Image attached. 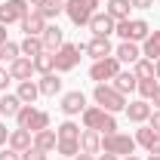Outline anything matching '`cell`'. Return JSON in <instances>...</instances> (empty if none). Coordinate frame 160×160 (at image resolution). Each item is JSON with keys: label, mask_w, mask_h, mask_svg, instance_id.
Wrapping results in <instances>:
<instances>
[{"label": "cell", "mask_w": 160, "mask_h": 160, "mask_svg": "<svg viewBox=\"0 0 160 160\" xmlns=\"http://www.w3.org/2000/svg\"><path fill=\"white\" fill-rule=\"evenodd\" d=\"M83 117V129H96V132H102V136H111V132H117V120H114V114L111 111H105V108H99V105H86V111L80 114Z\"/></svg>", "instance_id": "cell-1"}, {"label": "cell", "mask_w": 160, "mask_h": 160, "mask_svg": "<svg viewBox=\"0 0 160 160\" xmlns=\"http://www.w3.org/2000/svg\"><path fill=\"white\" fill-rule=\"evenodd\" d=\"M92 102L105 108V111H111V114H117V111H126V96L117 92L111 83H96V89H92Z\"/></svg>", "instance_id": "cell-2"}, {"label": "cell", "mask_w": 160, "mask_h": 160, "mask_svg": "<svg viewBox=\"0 0 160 160\" xmlns=\"http://www.w3.org/2000/svg\"><path fill=\"white\" fill-rule=\"evenodd\" d=\"M16 123H19V129L40 132V129H49V114L34 108V105H22V111L16 114Z\"/></svg>", "instance_id": "cell-3"}, {"label": "cell", "mask_w": 160, "mask_h": 160, "mask_svg": "<svg viewBox=\"0 0 160 160\" xmlns=\"http://www.w3.org/2000/svg\"><path fill=\"white\" fill-rule=\"evenodd\" d=\"M99 6H102L99 0H68L65 3V16L80 28V25H89V19L99 12Z\"/></svg>", "instance_id": "cell-4"}, {"label": "cell", "mask_w": 160, "mask_h": 160, "mask_svg": "<svg viewBox=\"0 0 160 160\" xmlns=\"http://www.w3.org/2000/svg\"><path fill=\"white\" fill-rule=\"evenodd\" d=\"M102 151L105 154H117V157H129V154H136V139L126 136V132L102 136Z\"/></svg>", "instance_id": "cell-5"}, {"label": "cell", "mask_w": 160, "mask_h": 160, "mask_svg": "<svg viewBox=\"0 0 160 160\" xmlns=\"http://www.w3.org/2000/svg\"><path fill=\"white\" fill-rule=\"evenodd\" d=\"M80 52H83V43H62L56 49V74H68L80 65Z\"/></svg>", "instance_id": "cell-6"}, {"label": "cell", "mask_w": 160, "mask_h": 160, "mask_svg": "<svg viewBox=\"0 0 160 160\" xmlns=\"http://www.w3.org/2000/svg\"><path fill=\"white\" fill-rule=\"evenodd\" d=\"M114 34H120V40H129V43H145V37L151 34V25L145 19H126V22H117Z\"/></svg>", "instance_id": "cell-7"}, {"label": "cell", "mask_w": 160, "mask_h": 160, "mask_svg": "<svg viewBox=\"0 0 160 160\" xmlns=\"http://www.w3.org/2000/svg\"><path fill=\"white\" fill-rule=\"evenodd\" d=\"M117 74H120V62L114 56L92 62V68H89V80H96V83H108V80L117 77Z\"/></svg>", "instance_id": "cell-8"}, {"label": "cell", "mask_w": 160, "mask_h": 160, "mask_svg": "<svg viewBox=\"0 0 160 160\" xmlns=\"http://www.w3.org/2000/svg\"><path fill=\"white\" fill-rule=\"evenodd\" d=\"M31 12L28 0H6L0 6V25H12V22H22L25 16Z\"/></svg>", "instance_id": "cell-9"}, {"label": "cell", "mask_w": 160, "mask_h": 160, "mask_svg": "<svg viewBox=\"0 0 160 160\" xmlns=\"http://www.w3.org/2000/svg\"><path fill=\"white\" fill-rule=\"evenodd\" d=\"M62 114L65 117H77V114H83L86 111V96L80 92V89H71V92H65L62 96Z\"/></svg>", "instance_id": "cell-10"}, {"label": "cell", "mask_w": 160, "mask_h": 160, "mask_svg": "<svg viewBox=\"0 0 160 160\" xmlns=\"http://www.w3.org/2000/svg\"><path fill=\"white\" fill-rule=\"evenodd\" d=\"M83 52H86L92 62H99V59L114 56V46H111V40H108V37H92L89 43H83Z\"/></svg>", "instance_id": "cell-11"}, {"label": "cell", "mask_w": 160, "mask_h": 160, "mask_svg": "<svg viewBox=\"0 0 160 160\" xmlns=\"http://www.w3.org/2000/svg\"><path fill=\"white\" fill-rule=\"evenodd\" d=\"M114 28H117V22L111 19L108 12H96V16L89 19V31H92V37H111Z\"/></svg>", "instance_id": "cell-12"}, {"label": "cell", "mask_w": 160, "mask_h": 160, "mask_svg": "<svg viewBox=\"0 0 160 160\" xmlns=\"http://www.w3.org/2000/svg\"><path fill=\"white\" fill-rule=\"evenodd\" d=\"M6 71H9V77L12 80H31V74H34V59H28V56H19V59L16 62H9V68H6Z\"/></svg>", "instance_id": "cell-13"}, {"label": "cell", "mask_w": 160, "mask_h": 160, "mask_svg": "<svg viewBox=\"0 0 160 160\" xmlns=\"http://www.w3.org/2000/svg\"><path fill=\"white\" fill-rule=\"evenodd\" d=\"M114 59H117L120 65H136V62L142 59V46H139V43H129V40H123L117 49H114Z\"/></svg>", "instance_id": "cell-14"}, {"label": "cell", "mask_w": 160, "mask_h": 160, "mask_svg": "<svg viewBox=\"0 0 160 160\" xmlns=\"http://www.w3.org/2000/svg\"><path fill=\"white\" fill-rule=\"evenodd\" d=\"M151 102L145 99H136V102H126V117L132 120V123H148V117H151Z\"/></svg>", "instance_id": "cell-15"}, {"label": "cell", "mask_w": 160, "mask_h": 160, "mask_svg": "<svg viewBox=\"0 0 160 160\" xmlns=\"http://www.w3.org/2000/svg\"><path fill=\"white\" fill-rule=\"evenodd\" d=\"M19 25H22V31H25V37H40V34H43V28H46V19L40 16L37 9H31Z\"/></svg>", "instance_id": "cell-16"}, {"label": "cell", "mask_w": 160, "mask_h": 160, "mask_svg": "<svg viewBox=\"0 0 160 160\" xmlns=\"http://www.w3.org/2000/svg\"><path fill=\"white\" fill-rule=\"evenodd\" d=\"M40 40H43V49L56 52L62 43H65V31H62L59 25H46V28H43V34H40Z\"/></svg>", "instance_id": "cell-17"}, {"label": "cell", "mask_w": 160, "mask_h": 160, "mask_svg": "<svg viewBox=\"0 0 160 160\" xmlns=\"http://www.w3.org/2000/svg\"><path fill=\"white\" fill-rule=\"evenodd\" d=\"M6 145H9L12 151L25 154V151H28V148L34 145V132H28V129H19V126H16V129L9 132V142H6Z\"/></svg>", "instance_id": "cell-18"}, {"label": "cell", "mask_w": 160, "mask_h": 160, "mask_svg": "<svg viewBox=\"0 0 160 160\" xmlns=\"http://www.w3.org/2000/svg\"><path fill=\"white\" fill-rule=\"evenodd\" d=\"M37 86H40V96H46V99H52V96H59V92H62L59 74H40Z\"/></svg>", "instance_id": "cell-19"}, {"label": "cell", "mask_w": 160, "mask_h": 160, "mask_svg": "<svg viewBox=\"0 0 160 160\" xmlns=\"http://www.w3.org/2000/svg\"><path fill=\"white\" fill-rule=\"evenodd\" d=\"M80 151L99 154V151H102V132H96V129H83V132H80Z\"/></svg>", "instance_id": "cell-20"}, {"label": "cell", "mask_w": 160, "mask_h": 160, "mask_svg": "<svg viewBox=\"0 0 160 160\" xmlns=\"http://www.w3.org/2000/svg\"><path fill=\"white\" fill-rule=\"evenodd\" d=\"M117 92H123V96H129V92H136V86H139V77L132 74V71H120L117 77H114V83H111Z\"/></svg>", "instance_id": "cell-21"}, {"label": "cell", "mask_w": 160, "mask_h": 160, "mask_svg": "<svg viewBox=\"0 0 160 160\" xmlns=\"http://www.w3.org/2000/svg\"><path fill=\"white\" fill-rule=\"evenodd\" d=\"M129 9H132L129 0H108V6H105V12H108L114 22H126L129 19Z\"/></svg>", "instance_id": "cell-22"}, {"label": "cell", "mask_w": 160, "mask_h": 160, "mask_svg": "<svg viewBox=\"0 0 160 160\" xmlns=\"http://www.w3.org/2000/svg\"><path fill=\"white\" fill-rule=\"evenodd\" d=\"M56 145H59V136H56V129H40V132H34V148H40V151H56Z\"/></svg>", "instance_id": "cell-23"}, {"label": "cell", "mask_w": 160, "mask_h": 160, "mask_svg": "<svg viewBox=\"0 0 160 160\" xmlns=\"http://www.w3.org/2000/svg\"><path fill=\"white\" fill-rule=\"evenodd\" d=\"M19 111H22V99L16 92H3V96H0V114H3V117H16Z\"/></svg>", "instance_id": "cell-24"}, {"label": "cell", "mask_w": 160, "mask_h": 160, "mask_svg": "<svg viewBox=\"0 0 160 160\" xmlns=\"http://www.w3.org/2000/svg\"><path fill=\"white\" fill-rule=\"evenodd\" d=\"M16 96L22 99V105H34L40 96V86L34 83V80H22L19 83V89H16Z\"/></svg>", "instance_id": "cell-25"}, {"label": "cell", "mask_w": 160, "mask_h": 160, "mask_svg": "<svg viewBox=\"0 0 160 160\" xmlns=\"http://www.w3.org/2000/svg\"><path fill=\"white\" fill-rule=\"evenodd\" d=\"M34 71H37V74H52V71H56V52L43 49L40 56H34Z\"/></svg>", "instance_id": "cell-26"}, {"label": "cell", "mask_w": 160, "mask_h": 160, "mask_svg": "<svg viewBox=\"0 0 160 160\" xmlns=\"http://www.w3.org/2000/svg\"><path fill=\"white\" fill-rule=\"evenodd\" d=\"M142 56L145 59H160V31H151L148 37H145V43H142Z\"/></svg>", "instance_id": "cell-27"}, {"label": "cell", "mask_w": 160, "mask_h": 160, "mask_svg": "<svg viewBox=\"0 0 160 160\" xmlns=\"http://www.w3.org/2000/svg\"><path fill=\"white\" fill-rule=\"evenodd\" d=\"M56 151H59L62 157L74 160L80 154V139H59V145H56Z\"/></svg>", "instance_id": "cell-28"}, {"label": "cell", "mask_w": 160, "mask_h": 160, "mask_svg": "<svg viewBox=\"0 0 160 160\" xmlns=\"http://www.w3.org/2000/svg\"><path fill=\"white\" fill-rule=\"evenodd\" d=\"M19 49H22V56L34 59V56H40V52H43V40H40V37H25V40L19 43Z\"/></svg>", "instance_id": "cell-29"}, {"label": "cell", "mask_w": 160, "mask_h": 160, "mask_svg": "<svg viewBox=\"0 0 160 160\" xmlns=\"http://www.w3.org/2000/svg\"><path fill=\"white\" fill-rule=\"evenodd\" d=\"M37 12H40V16H43L46 22H49V19H59L62 12H65V3H59V0H46V3L40 6Z\"/></svg>", "instance_id": "cell-30"}, {"label": "cell", "mask_w": 160, "mask_h": 160, "mask_svg": "<svg viewBox=\"0 0 160 160\" xmlns=\"http://www.w3.org/2000/svg\"><path fill=\"white\" fill-rule=\"evenodd\" d=\"M132 74H136L139 80H148V77H154V62L142 56V59L136 62V65H132Z\"/></svg>", "instance_id": "cell-31"}, {"label": "cell", "mask_w": 160, "mask_h": 160, "mask_svg": "<svg viewBox=\"0 0 160 160\" xmlns=\"http://www.w3.org/2000/svg\"><path fill=\"white\" fill-rule=\"evenodd\" d=\"M132 139H136V145H142V148H151V145H154V139H157V132H154L151 126H139Z\"/></svg>", "instance_id": "cell-32"}, {"label": "cell", "mask_w": 160, "mask_h": 160, "mask_svg": "<svg viewBox=\"0 0 160 160\" xmlns=\"http://www.w3.org/2000/svg\"><path fill=\"white\" fill-rule=\"evenodd\" d=\"M22 56V49H19V43H12V40H6V43H3V46H0V62H6V65H9V62H16Z\"/></svg>", "instance_id": "cell-33"}, {"label": "cell", "mask_w": 160, "mask_h": 160, "mask_svg": "<svg viewBox=\"0 0 160 160\" xmlns=\"http://www.w3.org/2000/svg\"><path fill=\"white\" fill-rule=\"evenodd\" d=\"M56 136H59V139H80V126L74 120H65L59 129H56Z\"/></svg>", "instance_id": "cell-34"}, {"label": "cell", "mask_w": 160, "mask_h": 160, "mask_svg": "<svg viewBox=\"0 0 160 160\" xmlns=\"http://www.w3.org/2000/svg\"><path fill=\"white\" fill-rule=\"evenodd\" d=\"M154 89H157V80L154 77H148V80H139V86H136V92H139L142 99L148 102L151 96H154Z\"/></svg>", "instance_id": "cell-35"}, {"label": "cell", "mask_w": 160, "mask_h": 160, "mask_svg": "<svg viewBox=\"0 0 160 160\" xmlns=\"http://www.w3.org/2000/svg\"><path fill=\"white\" fill-rule=\"evenodd\" d=\"M22 160H46V151H40V148H34V145H31V148L22 154Z\"/></svg>", "instance_id": "cell-36"}, {"label": "cell", "mask_w": 160, "mask_h": 160, "mask_svg": "<svg viewBox=\"0 0 160 160\" xmlns=\"http://www.w3.org/2000/svg\"><path fill=\"white\" fill-rule=\"evenodd\" d=\"M148 126H151L154 132H160V108H154V111H151V117H148Z\"/></svg>", "instance_id": "cell-37"}, {"label": "cell", "mask_w": 160, "mask_h": 160, "mask_svg": "<svg viewBox=\"0 0 160 160\" xmlns=\"http://www.w3.org/2000/svg\"><path fill=\"white\" fill-rule=\"evenodd\" d=\"M9 71H6V68H0V92H6V86H9Z\"/></svg>", "instance_id": "cell-38"}, {"label": "cell", "mask_w": 160, "mask_h": 160, "mask_svg": "<svg viewBox=\"0 0 160 160\" xmlns=\"http://www.w3.org/2000/svg\"><path fill=\"white\" fill-rule=\"evenodd\" d=\"M0 160H22V154L12 151V148H6V151H0Z\"/></svg>", "instance_id": "cell-39"}, {"label": "cell", "mask_w": 160, "mask_h": 160, "mask_svg": "<svg viewBox=\"0 0 160 160\" xmlns=\"http://www.w3.org/2000/svg\"><path fill=\"white\" fill-rule=\"evenodd\" d=\"M129 3H132L136 9H151V6H154V0H129Z\"/></svg>", "instance_id": "cell-40"}, {"label": "cell", "mask_w": 160, "mask_h": 160, "mask_svg": "<svg viewBox=\"0 0 160 160\" xmlns=\"http://www.w3.org/2000/svg\"><path fill=\"white\" fill-rule=\"evenodd\" d=\"M9 132H12V129H6V123H0V145L9 142Z\"/></svg>", "instance_id": "cell-41"}, {"label": "cell", "mask_w": 160, "mask_h": 160, "mask_svg": "<svg viewBox=\"0 0 160 160\" xmlns=\"http://www.w3.org/2000/svg\"><path fill=\"white\" fill-rule=\"evenodd\" d=\"M148 102H151L154 108H160V83H157V89H154V96H151V99H148Z\"/></svg>", "instance_id": "cell-42"}, {"label": "cell", "mask_w": 160, "mask_h": 160, "mask_svg": "<svg viewBox=\"0 0 160 160\" xmlns=\"http://www.w3.org/2000/svg\"><path fill=\"white\" fill-rule=\"evenodd\" d=\"M148 154H160V132H157V139H154V145L148 148Z\"/></svg>", "instance_id": "cell-43"}, {"label": "cell", "mask_w": 160, "mask_h": 160, "mask_svg": "<svg viewBox=\"0 0 160 160\" xmlns=\"http://www.w3.org/2000/svg\"><path fill=\"white\" fill-rule=\"evenodd\" d=\"M74 160H96V154H86V151H80V154H77Z\"/></svg>", "instance_id": "cell-44"}, {"label": "cell", "mask_w": 160, "mask_h": 160, "mask_svg": "<svg viewBox=\"0 0 160 160\" xmlns=\"http://www.w3.org/2000/svg\"><path fill=\"white\" fill-rule=\"evenodd\" d=\"M6 40H9V37H6V25H0V46H3Z\"/></svg>", "instance_id": "cell-45"}, {"label": "cell", "mask_w": 160, "mask_h": 160, "mask_svg": "<svg viewBox=\"0 0 160 160\" xmlns=\"http://www.w3.org/2000/svg\"><path fill=\"white\" fill-rule=\"evenodd\" d=\"M43 3H46V0H28V6H31V9H40Z\"/></svg>", "instance_id": "cell-46"}, {"label": "cell", "mask_w": 160, "mask_h": 160, "mask_svg": "<svg viewBox=\"0 0 160 160\" xmlns=\"http://www.w3.org/2000/svg\"><path fill=\"white\" fill-rule=\"evenodd\" d=\"M96 160H120L117 154H102V157H96Z\"/></svg>", "instance_id": "cell-47"}, {"label": "cell", "mask_w": 160, "mask_h": 160, "mask_svg": "<svg viewBox=\"0 0 160 160\" xmlns=\"http://www.w3.org/2000/svg\"><path fill=\"white\" fill-rule=\"evenodd\" d=\"M154 77L160 80V59H154Z\"/></svg>", "instance_id": "cell-48"}, {"label": "cell", "mask_w": 160, "mask_h": 160, "mask_svg": "<svg viewBox=\"0 0 160 160\" xmlns=\"http://www.w3.org/2000/svg\"><path fill=\"white\" fill-rule=\"evenodd\" d=\"M123 160H139V157H136V154H129V157H123Z\"/></svg>", "instance_id": "cell-49"}, {"label": "cell", "mask_w": 160, "mask_h": 160, "mask_svg": "<svg viewBox=\"0 0 160 160\" xmlns=\"http://www.w3.org/2000/svg\"><path fill=\"white\" fill-rule=\"evenodd\" d=\"M148 160H160V154H151V157H148Z\"/></svg>", "instance_id": "cell-50"}, {"label": "cell", "mask_w": 160, "mask_h": 160, "mask_svg": "<svg viewBox=\"0 0 160 160\" xmlns=\"http://www.w3.org/2000/svg\"><path fill=\"white\" fill-rule=\"evenodd\" d=\"M59 3H68V0H59Z\"/></svg>", "instance_id": "cell-51"}, {"label": "cell", "mask_w": 160, "mask_h": 160, "mask_svg": "<svg viewBox=\"0 0 160 160\" xmlns=\"http://www.w3.org/2000/svg\"><path fill=\"white\" fill-rule=\"evenodd\" d=\"M62 160H68V157H62Z\"/></svg>", "instance_id": "cell-52"}]
</instances>
